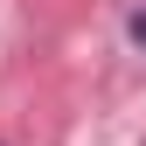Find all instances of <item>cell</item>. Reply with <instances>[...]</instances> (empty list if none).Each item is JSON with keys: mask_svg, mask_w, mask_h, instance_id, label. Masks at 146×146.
Here are the masks:
<instances>
[{"mask_svg": "<svg viewBox=\"0 0 146 146\" xmlns=\"http://www.w3.org/2000/svg\"><path fill=\"white\" fill-rule=\"evenodd\" d=\"M125 42L146 56V7H132V14H125Z\"/></svg>", "mask_w": 146, "mask_h": 146, "instance_id": "6da1fadb", "label": "cell"}]
</instances>
